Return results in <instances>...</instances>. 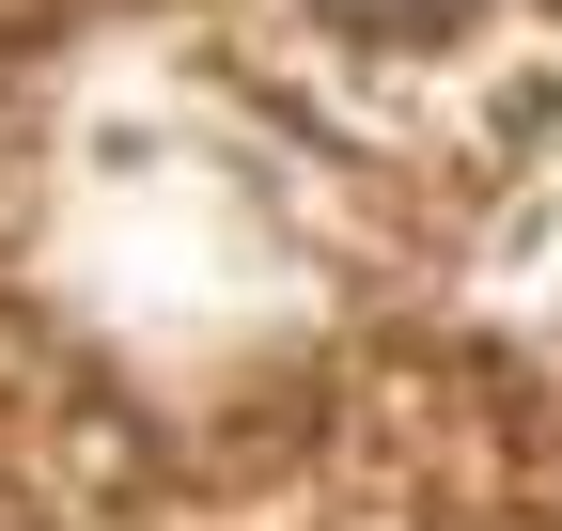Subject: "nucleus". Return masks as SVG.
<instances>
[{
  "mask_svg": "<svg viewBox=\"0 0 562 531\" xmlns=\"http://www.w3.org/2000/svg\"><path fill=\"white\" fill-rule=\"evenodd\" d=\"M344 16H406V0H344Z\"/></svg>",
  "mask_w": 562,
  "mask_h": 531,
  "instance_id": "f257e3e1",
  "label": "nucleus"
}]
</instances>
